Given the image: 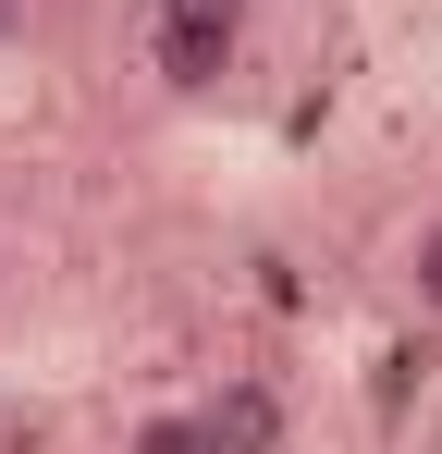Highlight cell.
Here are the masks:
<instances>
[{"label":"cell","instance_id":"1","mask_svg":"<svg viewBox=\"0 0 442 454\" xmlns=\"http://www.w3.org/2000/svg\"><path fill=\"white\" fill-rule=\"evenodd\" d=\"M246 12H258V0H160V12H147V74H160V98H209V86L246 62Z\"/></svg>","mask_w":442,"mask_h":454},{"label":"cell","instance_id":"2","mask_svg":"<svg viewBox=\"0 0 442 454\" xmlns=\"http://www.w3.org/2000/svg\"><path fill=\"white\" fill-rule=\"evenodd\" d=\"M209 430H221V454H283V393H271V380H221Z\"/></svg>","mask_w":442,"mask_h":454},{"label":"cell","instance_id":"3","mask_svg":"<svg viewBox=\"0 0 442 454\" xmlns=\"http://www.w3.org/2000/svg\"><path fill=\"white\" fill-rule=\"evenodd\" d=\"M123 454H221V430H209V405H147L123 430Z\"/></svg>","mask_w":442,"mask_h":454},{"label":"cell","instance_id":"4","mask_svg":"<svg viewBox=\"0 0 442 454\" xmlns=\"http://www.w3.org/2000/svg\"><path fill=\"white\" fill-rule=\"evenodd\" d=\"M393 270H406V295H418V319H442V209L418 233H406V258H393Z\"/></svg>","mask_w":442,"mask_h":454},{"label":"cell","instance_id":"5","mask_svg":"<svg viewBox=\"0 0 442 454\" xmlns=\"http://www.w3.org/2000/svg\"><path fill=\"white\" fill-rule=\"evenodd\" d=\"M37 37V0H0V50H25Z\"/></svg>","mask_w":442,"mask_h":454}]
</instances>
